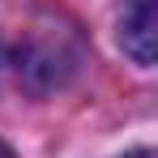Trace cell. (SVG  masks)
Masks as SVG:
<instances>
[{"instance_id": "1", "label": "cell", "mask_w": 158, "mask_h": 158, "mask_svg": "<svg viewBox=\"0 0 158 158\" xmlns=\"http://www.w3.org/2000/svg\"><path fill=\"white\" fill-rule=\"evenodd\" d=\"M85 60H90V52H85L81 26L60 9L34 13L26 34L17 39V77L34 94H52V90L73 85L77 73L85 69Z\"/></svg>"}, {"instance_id": "2", "label": "cell", "mask_w": 158, "mask_h": 158, "mask_svg": "<svg viewBox=\"0 0 158 158\" xmlns=\"http://www.w3.org/2000/svg\"><path fill=\"white\" fill-rule=\"evenodd\" d=\"M120 43L141 69L154 64V56H158V9H154V0H124V9H120Z\"/></svg>"}, {"instance_id": "3", "label": "cell", "mask_w": 158, "mask_h": 158, "mask_svg": "<svg viewBox=\"0 0 158 158\" xmlns=\"http://www.w3.org/2000/svg\"><path fill=\"white\" fill-rule=\"evenodd\" d=\"M124 158H154V150H132V154H124Z\"/></svg>"}, {"instance_id": "4", "label": "cell", "mask_w": 158, "mask_h": 158, "mask_svg": "<svg viewBox=\"0 0 158 158\" xmlns=\"http://www.w3.org/2000/svg\"><path fill=\"white\" fill-rule=\"evenodd\" d=\"M0 158H13V150H9V145H0Z\"/></svg>"}]
</instances>
